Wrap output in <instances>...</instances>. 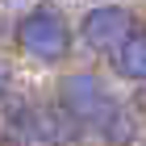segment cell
<instances>
[{"instance_id":"obj_5","label":"cell","mask_w":146,"mask_h":146,"mask_svg":"<svg viewBox=\"0 0 146 146\" xmlns=\"http://www.w3.org/2000/svg\"><path fill=\"white\" fill-rule=\"evenodd\" d=\"M113 67L129 84H146V29H134L129 34V42L113 54Z\"/></svg>"},{"instance_id":"obj_4","label":"cell","mask_w":146,"mask_h":146,"mask_svg":"<svg viewBox=\"0 0 146 146\" xmlns=\"http://www.w3.org/2000/svg\"><path fill=\"white\" fill-rule=\"evenodd\" d=\"M134 29H138V21H134V13L125 9V4H96V9L84 13L75 38L88 46L92 54H109L113 58L125 42H129Z\"/></svg>"},{"instance_id":"obj_7","label":"cell","mask_w":146,"mask_h":146,"mask_svg":"<svg viewBox=\"0 0 146 146\" xmlns=\"http://www.w3.org/2000/svg\"><path fill=\"white\" fill-rule=\"evenodd\" d=\"M0 146H13V142H9V138H4V134H0Z\"/></svg>"},{"instance_id":"obj_6","label":"cell","mask_w":146,"mask_h":146,"mask_svg":"<svg viewBox=\"0 0 146 146\" xmlns=\"http://www.w3.org/2000/svg\"><path fill=\"white\" fill-rule=\"evenodd\" d=\"M4 96H9V67L0 63V100H4Z\"/></svg>"},{"instance_id":"obj_1","label":"cell","mask_w":146,"mask_h":146,"mask_svg":"<svg viewBox=\"0 0 146 146\" xmlns=\"http://www.w3.org/2000/svg\"><path fill=\"white\" fill-rule=\"evenodd\" d=\"M54 109L67 117L75 138H92L100 146H129L138 138V121L129 104L109 88V79L96 71H71L58 79Z\"/></svg>"},{"instance_id":"obj_3","label":"cell","mask_w":146,"mask_h":146,"mask_svg":"<svg viewBox=\"0 0 146 146\" xmlns=\"http://www.w3.org/2000/svg\"><path fill=\"white\" fill-rule=\"evenodd\" d=\"M0 134L13 146H71V142H79L71 134L67 117L54 109V100H9Z\"/></svg>"},{"instance_id":"obj_2","label":"cell","mask_w":146,"mask_h":146,"mask_svg":"<svg viewBox=\"0 0 146 146\" xmlns=\"http://www.w3.org/2000/svg\"><path fill=\"white\" fill-rule=\"evenodd\" d=\"M13 42L34 63H63L75 46V29L54 4H34L13 21Z\"/></svg>"}]
</instances>
